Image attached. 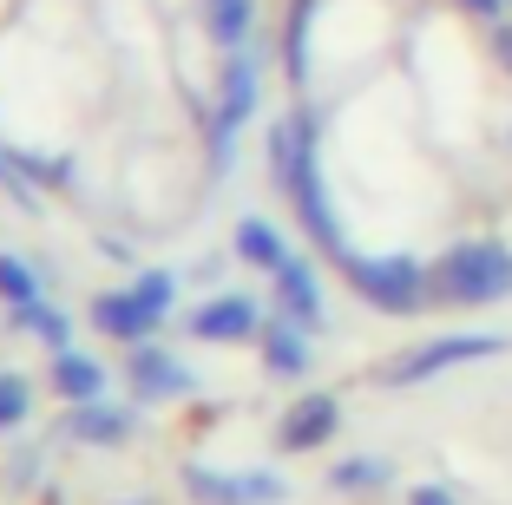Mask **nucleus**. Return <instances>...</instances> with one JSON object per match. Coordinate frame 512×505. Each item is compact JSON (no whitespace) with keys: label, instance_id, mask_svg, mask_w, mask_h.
Segmentation results:
<instances>
[{"label":"nucleus","instance_id":"bb28decb","mask_svg":"<svg viewBox=\"0 0 512 505\" xmlns=\"http://www.w3.org/2000/svg\"><path fill=\"white\" fill-rule=\"evenodd\" d=\"M14 486H40V460H33V453L14 466Z\"/></svg>","mask_w":512,"mask_h":505},{"label":"nucleus","instance_id":"2eb2a0df","mask_svg":"<svg viewBox=\"0 0 512 505\" xmlns=\"http://www.w3.org/2000/svg\"><path fill=\"white\" fill-rule=\"evenodd\" d=\"M7 322H14L20 335H40V342L53 348V355H60V348H73V315H66V309H53L46 296H40V302H27V309H14Z\"/></svg>","mask_w":512,"mask_h":505},{"label":"nucleus","instance_id":"a211bd4d","mask_svg":"<svg viewBox=\"0 0 512 505\" xmlns=\"http://www.w3.org/2000/svg\"><path fill=\"white\" fill-rule=\"evenodd\" d=\"M184 492L197 505H250L243 499V473H211V466H184Z\"/></svg>","mask_w":512,"mask_h":505},{"label":"nucleus","instance_id":"c85d7f7f","mask_svg":"<svg viewBox=\"0 0 512 505\" xmlns=\"http://www.w3.org/2000/svg\"><path fill=\"white\" fill-rule=\"evenodd\" d=\"M132 505H138V499H132Z\"/></svg>","mask_w":512,"mask_h":505},{"label":"nucleus","instance_id":"0eeeda50","mask_svg":"<svg viewBox=\"0 0 512 505\" xmlns=\"http://www.w3.org/2000/svg\"><path fill=\"white\" fill-rule=\"evenodd\" d=\"M92 328L99 335H112V342H151L158 328H165V315L151 309L138 289H106V296H92Z\"/></svg>","mask_w":512,"mask_h":505},{"label":"nucleus","instance_id":"9d476101","mask_svg":"<svg viewBox=\"0 0 512 505\" xmlns=\"http://www.w3.org/2000/svg\"><path fill=\"white\" fill-rule=\"evenodd\" d=\"M270 289H276V309L316 335V328H322V283H316V269L302 263V256H283V263L270 269Z\"/></svg>","mask_w":512,"mask_h":505},{"label":"nucleus","instance_id":"423d86ee","mask_svg":"<svg viewBox=\"0 0 512 505\" xmlns=\"http://www.w3.org/2000/svg\"><path fill=\"white\" fill-rule=\"evenodd\" d=\"M125 381H132V394L138 401H184V394H197V374L184 368L171 348H151V342H138L132 348V361H125Z\"/></svg>","mask_w":512,"mask_h":505},{"label":"nucleus","instance_id":"39448f33","mask_svg":"<svg viewBox=\"0 0 512 505\" xmlns=\"http://www.w3.org/2000/svg\"><path fill=\"white\" fill-rule=\"evenodd\" d=\"M493 355H506V335H486V328H480V335H440V342L388 361V368H381V387H414V381H434V374H447V368L493 361Z\"/></svg>","mask_w":512,"mask_h":505},{"label":"nucleus","instance_id":"412c9836","mask_svg":"<svg viewBox=\"0 0 512 505\" xmlns=\"http://www.w3.org/2000/svg\"><path fill=\"white\" fill-rule=\"evenodd\" d=\"M27 414H33V387H27V374L0 368V433H20V427H27Z\"/></svg>","mask_w":512,"mask_h":505},{"label":"nucleus","instance_id":"b1692460","mask_svg":"<svg viewBox=\"0 0 512 505\" xmlns=\"http://www.w3.org/2000/svg\"><path fill=\"white\" fill-rule=\"evenodd\" d=\"M493 60L512 73V27H506V20H493Z\"/></svg>","mask_w":512,"mask_h":505},{"label":"nucleus","instance_id":"cd10ccee","mask_svg":"<svg viewBox=\"0 0 512 505\" xmlns=\"http://www.w3.org/2000/svg\"><path fill=\"white\" fill-rule=\"evenodd\" d=\"M7 178H14V164H7V151H0V184H7Z\"/></svg>","mask_w":512,"mask_h":505},{"label":"nucleus","instance_id":"6ab92c4d","mask_svg":"<svg viewBox=\"0 0 512 505\" xmlns=\"http://www.w3.org/2000/svg\"><path fill=\"white\" fill-rule=\"evenodd\" d=\"M388 479H394V466L375 460V453H355V460L329 466V486H335V492H381Z\"/></svg>","mask_w":512,"mask_h":505},{"label":"nucleus","instance_id":"6e6552de","mask_svg":"<svg viewBox=\"0 0 512 505\" xmlns=\"http://www.w3.org/2000/svg\"><path fill=\"white\" fill-rule=\"evenodd\" d=\"M191 335L197 342H250V335H263V309L250 296H204L191 309Z\"/></svg>","mask_w":512,"mask_h":505},{"label":"nucleus","instance_id":"7ed1b4c3","mask_svg":"<svg viewBox=\"0 0 512 505\" xmlns=\"http://www.w3.org/2000/svg\"><path fill=\"white\" fill-rule=\"evenodd\" d=\"M342 269H348V283H355V296L375 302V309H388V315H421L427 296H434V269L414 263V256H401V250L394 256H355L348 250Z\"/></svg>","mask_w":512,"mask_h":505},{"label":"nucleus","instance_id":"4be33fe9","mask_svg":"<svg viewBox=\"0 0 512 505\" xmlns=\"http://www.w3.org/2000/svg\"><path fill=\"white\" fill-rule=\"evenodd\" d=\"M7 164H14L20 178L33 184V191H53V184H73V164L66 158H40V151H7Z\"/></svg>","mask_w":512,"mask_h":505},{"label":"nucleus","instance_id":"4468645a","mask_svg":"<svg viewBox=\"0 0 512 505\" xmlns=\"http://www.w3.org/2000/svg\"><path fill=\"white\" fill-rule=\"evenodd\" d=\"M230 250H237L250 269H263V276H270V269L289 256V243H283V230H276L270 217H243V223H237V237H230Z\"/></svg>","mask_w":512,"mask_h":505},{"label":"nucleus","instance_id":"dca6fc26","mask_svg":"<svg viewBox=\"0 0 512 505\" xmlns=\"http://www.w3.org/2000/svg\"><path fill=\"white\" fill-rule=\"evenodd\" d=\"M204 27H211V40L224 53H237L256 27V0H204Z\"/></svg>","mask_w":512,"mask_h":505},{"label":"nucleus","instance_id":"9b49d317","mask_svg":"<svg viewBox=\"0 0 512 505\" xmlns=\"http://www.w3.org/2000/svg\"><path fill=\"white\" fill-rule=\"evenodd\" d=\"M256 342H263V368H270L276 381H302V374H309V328L289 322L283 309L263 322V335H256Z\"/></svg>","mask_w":512,"mask_h":505},{"label":"nucleus","instance_id":"f3484780","mask_svg":"<svg viewBox=\"0 0 512 505\" xmlns=\"http://www.w3.org/2000/svg\"><path fill=\"white\" fill-rule=\"evenodd\" d=\"M309 27H316V0H296L283 27V73L289 86H309Z\"/></svg>","mask_w":512,"mask_h":505},{"label":"nucleus","instance_id":"20e7f679","mask_svg":"<svg viewBox=\"0 0 512 505\" xmlns=\"http://www.w3.org/2000/svg\"><path fill=\"white\" fill-rule=\"evenodd\" d=\"M256 119V53L237 46L224 53V73H217V119H211V158H217V178L230 171L237 158V132Z\"/></svg>","mask_w":512,"mask_h":505},{"label":"nucleus","instance_id":"f03ea898","mask_svg":"<svg viewBox=\"0 0 512 505\" xmlns=\"http://www.w3.org/2000/svg\"><path fill=\"white\" fill-rule=\"evenodd\" d=\"M434 296L453 302V309H486V302L512 296V250L493 237L480 243H453L434 263Z\"/></svg>","mask_w":512,"mask_h":505},{"label":"nucleus","instance_id":"1a4fd4ad","mask_svg":"<svg viewBox=\"0 0 512 505\" xmlns=\"http://www.w3.org/2000/svg\"><path fill=\"white\" fill-rule=\"evenodd\" d=\"M335 427H342L335 394H302V401L283 414V427H276V446H283V453H316V446L335 440Z\"/></svg>","mask_w":512,"mask_h":505},{"label":"nucleus","instance_id":"aec40b11","mask_svg":"<svg viewBox=\"0 0 512 505\" xmlns=\"http://www.w3.org/2000/svg\"><path fill=\"white\" fill-rule=\"evenodd\" d=\"M0 302H7V315L27 309V302H40V276H33V263L14 256V250H0Z\"/></svg>","mask_w":512,"mask_h":505},{"label":"nucleus","instance_id":"ddd939ff","mask_svg":"<svg viewBox=\"0 0 512 505\" xmlns=\"http://www.w3.org/2000/svg\"><path fill=\"white\" fill-rule=\"evenodd\" d=\"M53 394H60L66 407L99 401V394H106V361L79 355V348H60V355H53Z\"/></svg>","mask_w":512,"mask_h":505},{"label":"nucleus","instance_id":"a878e982","mask_svg":"<svg viewBox=\"0 0 512 505\" xmlns=\"http://www.w3.org/2000/svg\"><path fill=\"white\" fill-rule=\"evenodd\" d=\"M460 7H467V14H480V20H499V14H506V0H460Z\"/></svg>","mask_w":512,"mask_h":505},{"label":"nucleus","instance_id":"f257e3e1","mask_svg":"<svg viewBox=\"0 0 512 505\" xmlns=\"http://www.w3.org/2000/svg\"><path fill=\"white\" fill-rule=\"evenodd\" d=\"M263 158H270V178L283 184V197L296 204L302 230H309V237H316L335 263H342V256H348V237H342V217H335V204H329V184H322L316 112L302 105V112H289V119H270V132H263Z\"/></svg>","mask_w":512,"mask_h":505},{"label":"nucleus","instance_id":"5701e85b","mask_svg":"<svg viewBox=\"0 0 512 505\" xmlns=\"http://www.w3.org/2000/svg\"><path fill=\"white\" fill-rule=\"evenodd\" d=\"M132 289H138V296H145L158 315H171V302H178V276H171V269H145Z\"/></svg>","mask_w":512,"mask_h":505},{"label":"nucleus","instance_id":"f8f14e48","mask_svg":"<svg viewBox=\"0 0 512 505\" xmlns=\"http://www.w3.org/2000/svg\"><path fill=\"white\" fill-rule=\"evenodd\" d=\"M66 433H73L79 446H125L138 433V414H125V407H112V401H79L73 414H66Z\"/></svg>","mask_w":512,"mask_h":505},{"label":"nucleus","instance_id":"393cba45","mask_svg":"<svg viewBox=\"0 0 512 505\" xmlns=\"http://www.w3.org/2000/svg\"><path fill=\"white\" fill-rule=\"evenodd\" d=\"M407 505H460V499H453L447 486H414V492H407Z\"/></svg>","mask_w":512,"mask_h":505}]
</instances>
